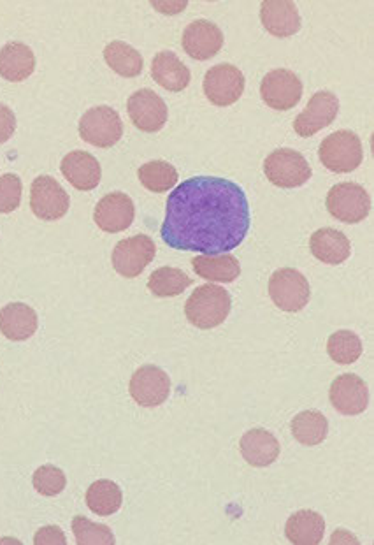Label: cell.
<instances>
[{
  "instance_id": "31",
  "label": "cell",
  "mask_w": 374,
  "mask_h": 545,
  "mask_svg": "<svg viewBox=\"0 0 374 545\" xmlns=\"http://www.w3.org/2000/svg\"><path fill=\"white\" fill-rule=\"evenodd\" d=\"M137 176H139V180L143 183L144 189L152 190V192H157V194L174 189V185L178 183V171L169 162H164V160L146 162L137 171Z\"/></svg>"
},
{
  "instance_id": "28",
  "label": "cell",
  "mask_w": 374,
  "mask_h": 545,
  "mask_svg": "<svg viewBox=\"0 0 374 545\" xmlns=\"http://www.w3.org/2000/svg\"><path fill=\"white\" fill-rule=\"evenodd\" d=\"M104 59L108 66L123 78H136L143 71L141 53L122 41H113L104 48Z\"/></svg>"
},
{
  "instance_id": "17",
  "label": "cell",
  "mask_w": 374,
  "mask_h": 545,
  "mask_svg": "<svg viewBox=\"0 0 374 545\" xmlns=\"http://www.w3.org/2000/svg\"><path fill=\"white\" fill-rule=\"evenodd\" d=\"M181 43L188 57L195 60H209L222 50V30L208 20H195L183 32Z\"/></svg>"
},
{
  "instance_id": "25",
  "label": "cell",
  "mask_w": 374,
  "mask_h": 545,
  "mask_svg": "<svg viewBox=\"0 0 374 545\" xmlns=\"http://www.w3.org/2000/svg\"><path fill=\"white\" fill-rule=\"evenodd\" d=\"M192 268L197 277L222 284H231L241 275L239 261L231 254L197 255L192 259Z\"/></svg>"
},
{
  "instance_id": "34",
  "label": "cell",
  "mask_w": 374,
  "mask_h": 545,
  "mask_svg": "<svg viewBox=\"0 0 374 545\" xmlns=\"http://www.w3.org/2000/svg\"><path fill=\"white\" fill-rule=\"evenodd\" d=\"M32 482H34L37 493L43 496L60 495L64 491L65 486H67L65 473L53 465H44L41 468H37Z\"/></svg>"
},
{
  "instance_id": "14",
  "label": "cell",
  "mask_w": 374,
  "mask_h": 545,
  "mask_svg": "<svg viewBox=\"0 0 374 545\" xmlns=\"http://www.w3.org/2000/svg\"><path fill=\"white\" fill-rule=\"evenodd\" d=\"M339 101L332 92H317L311 97L303 113L294 120V131L301 138H310L336 120Z\"/></svg>"
},
{
  "instance_id": "4",
  "label": "cell",
  "mask_w": 374,
  "mask_h": 545,
  "mask_svg": "<svg viewBox=\"0 0 374 545\" xmlns=\"http://www.w3.org/2000/svg\"><path fill=\"white\" fill-rule=\"evenodd\" d=\"M267 180L280 189L301 187L311 178V168L303 155L290 148L274 150L264 162Z\"/></svg>"
},
{
  "instance_id": "6",
  "label": "cell",
  "mask_w": 374,
  "mask_h": 545,
  "mask_svg": "<svg viewBox=\"0 0 374 545\" xmlns=\"http://www.w3.org/2000/svg\"><path fill=\"white\" fill-rule=\"evenodd\" d=\"M80 136L97 148H111L122 139V118L109 106L88 109L80 120Z\"/></svg>"
},
{
  "instance_id": "22",
  "label": "cell",
  "mask_w": 374,
  "mask_h": 545,
  "mask_svg": "<svg viewBox=\"0 0 374 545\" xmlns=\"http://www.w3.org/2000/svg\"><path fill=\"white\" fill-rule=\"evenodd\" d=\"M310 248L311 254L315 255L318 261L331 264V266L343 264L352 254L350 240L341 231L332 227L318 229L317 233H313Z\"/></svg>"
},
{
  "instance_id": "12",
  "label": "cell",
  "mask_w": 374,
  "mask_h": 545,
  "mask_svg": "<svg viewBox=\"0 0 374 545\" xmlns=\"http://www.w3.org/2000/svg\"><path fill=\"white\" fill-rule=\"evenodd\" d=\"M130 396L144 408L160 407L171 394V380L166 371L153 364L141 366L130 378Z\"/></svg>"
},
{
  "instance_id": "1",
  "label": "cell",
  "mask_w": 374,
  "mask_h": 545,
  "mask_svg": "<svg viewBox=\"0 0 374 545\" xmlns=\"http://www.w3.org/2000/svg\"><path fill=\"white\" fill-rule=\"evenodd\" d=\"M250 224V204L238 183L195 176L171 192L160 236L174 250L229 254L245 241Z\"/></svg>"
},
{
  "instance_id": "37",
  "label": "cell",
  "mask_w": 374,
  "mask_h": 545,
  "mask_svg": "<svg viewBox=\"0 0 374 545\" xmlns=\"http://www.w3.org/2000/svg\"><path fill=\"white\" fill-rule=\"evenodd\" d=\"M34 544L36 545H65L67 540H65L64 531L57 528V526H48V528H43L36 533L34 537Z\"/></svg>"
},
{
  "instance_id": "33",
  "label": "cell",
  "mask_w": 374,
  "mask_h": 545,
  "mask_svg": "<svg viewBox=\"0 0 374 545\" xmlns=\"http://www.w3.org/2000/svg\"><path fill=\"white\" fill-rule=\"evenodd\" d=\"M72 531L80 545H113L116 542L113 531L106 524L92 523L87 517H74Z\"/></svg>"
},
{
  "instance_id": "23",
  "label": "cell",
  "mask_w": 374,
  "mask_h": 545,
  "mask_svg": "<svg viewBox=\"0 0 374 545\" xmlns=\"http://www.w3.org/2000/svg\"><path fill=\"white\" fill-rule=\"evenodd\" d=\"M36 69L34 51L27 44L8 43L0 50V76L11 83H20Z\"/></svg>"
},
{
  "instance_id": "36",
  "label": "cell",
  "mask_w": 374,
  "mask_h": 545,
  "mask_svg": "<svg viewBox=\"0 0 374 545\" xmlns=\"http://www.w3.org/2000/svg\"><path fill=\"white\" fill-rule=\"evenodd\" d=\"M16 131V117L13 109L0 104V145L13 138Z\"/></svg>"
},
{
  "instance_id": "2",
  "label": "cell",
  "mask_w": 374,
  "mask_h": 545,
  "mask_svg": "<svg viewBox=\"0 0 374 545\" xmlns=\"http://www.w3.org/2000/svg\"><path fill=\"white\" fill-rule=\"evenodd\" d=\"M231 294L218 285H199L185 305L188 322L197 329H213L231 313Z\"/></svg>"
},
{
  "instance_id": "19",
  "label": "cell",
  "mask_w": 374,
  "mask_h": 545,
  "mask_svg": "<svg viewBox=\"0 0 374 545\" xmlns=\"http://www.w3.org/2000/svg\"><path fill=\"white\" fill-rule=\"evenodd\" d=\"M260 22L276 37L294 36L301 29V16L290 0H266L260 6Z\"/></svg>"
},
{
  "instance_id": "9",
  "label": "cell",
  "mask_w": 374,
  "mask_h": 545,
  "mask_svg": "<svg viewBox=\"0 0 374 545\" xmlns=\"http://www.w3.org/2000/svg\"><path fill=\"white\" fill-rule=\"evenodd\" d=\"M155 254L157 247L152 238L146 234H137L116 245L113 250V268L122 277L136 278L155 259Z\"/></svg>"
},
{
  "instance_id": "21",
  "label": "cell",
  "mask_w": 374,
  "mask_h": 545,
  "mask_svg": "<svg viewBox=\"0 0 374 545\" xmlns=\"http://www.w3.org/2000/svg\"><path fill=\"white\" fill-rule=\"evenodd\" d=\"M241 454L248 465L264 468L280 456V442L266 429H252L241 438Z\"/></svg>"
},
{
  "instance_id": "24",
  "label": "cell",
  "mask_w": 374,
  "mask_h": 545,
  "mask_svg": "<svg viewBox=\"0 0 374 545\" xmlns=\"http://www.w3.org/2000/svg\"><path fill=\"white\" fill-rule=\"evenodd\" d=\"M152 78L169 92H183L190 85V69L173 51H160L152 62Z\"/></svg>"
},
{
  "instance_id": "18",
  "label": "cell",
  "mask_w": 374,
  "mask_h": 545,
  "mask_svg": "<svg viewBox=\"0 0 374 545\" xmlns=\"http://www.w3.org/2000/svg\"><path fill=\"white\" fill-rule=\"evenodd\" d=\"M60 169L65 180L71 183L74 189L87 192V190H94L101 182V164L92 153L81 152V150L67 153L60 164Z\"/></svg>"
},
{
  "instance_id": "26",
  "label": "cell",
  "mask_w": 374,
  "mask_h": 545,
  "mask_svg": "<svg viewBox=\"0 0 374 545\" xmlns=\"http://www.w3.org/2000/svg\"><path fill=\"white\" fill-rule=\"evenodd\" d=\"M324 517L313 510H301L290 517L285 535L295 545H317L324 540Z\"/></svg>"
},
{
  "instance_id": "10",
  "label": "cell",
  "mask_w": 374,
  "mask_h": 545,
  "mask_svg": "<svg viewBox=\"0 0 374 545\" xmlns=\"http://www.w3.org/2000/svg\"><path fill=\"white\" fill-rule=\"evenodd\" d=\"M202 88L211 104L231 106L245 92V76L236 66L220 64L209 69L204 76Z\"/></svg>"
},
{
  "instance_id": "15",
  "label": "cell",
  "mask_w": 374,
  "mask_h": 545,
  "mask_svg": "<svg viewBox=\"0 0 374 545\" xmlns=\"http://www.w3.org/2000/svg\"><path fill=\"white\" fill-rule=\"evenodd\" d=\"M136 217V208L127 194L113 192L102 197L94 211L95 224L104 233H122L129 229Z\"/></svg>"
},
{
  "instance_id": "29",
  "label": "cell",
  "mask_w": 374,
  "mask_h": 545,
  "mask_svg": "<svg viewBox=\"0 0 374 545\" xmlns=\"http://www.w3.org/2000/svg\"><path fill=\"white\" fill-rule=\"evenodd\" d=\"M123 503L122 489L113 480H97L88 487L87 505L97 516H113Z\"/></svg>"
},
{
  "instance_id": "35",
  "label": "cell",
  "mask_w": 374,
  "mask_h": 545,
  "mask_svg": "<svg viewBox=\"0 0 374 545\" xmlns=\"http://www.w3.org/2000/svg\"><path fill=\"white\" fill-rule=\"evenodd\" d=\"M22 203V180L13 173L0 176V213H13Z\"/></svg>"
},
{
  "instance_id": "20",
  "label": "cell",
  "mask_w": 374,
  "mask_h": 545,
  "mask_svg": "<svg viewBox=\"0 0 374 545\" xmlns=\"http://www.w3.org/2000/svg\"><path fill=\"white\" fill-rule=\"evenodd\" d=\"M39 320L34 308L25 303H9L0 310V333L11 342H25L36 335Z\"/></svg>"
},
{
  "instance_id": "11",
  "label": "cell",
  "mask_w": 374,
  "mask_h": 545,
  "mask_svg": "<svg viewBox=\"0 0 374 545\" xmlns=\"http://www.w3.org/2000/svg\"><path fill=\"white\" fill-rule=\"evenodd\" d=\"M71 199L62 185L51 176H39L30 189V208L41 220H60L67 215Z\"/></svg>"
},
{
  "instance_id": "5",
  "label": "cell",
  "mask_w": 374,
  "mask_h": 545,
  "mask_svg": "<svg viewBox=\"0 0 374 545\" xmlns=\"http://www.w3.org/2000/svg\"><path fill=\"white\" fill-rule=\"evenodd\" d=\"M310 294L308 280L297 269H278L269 280V296L283 312H301L308 305Z\"/></svg>"
},
{
  "instance_id": "27",
  "label": "cell",
  "mask_w": 374,
  "mask_h": 545,
  "mask_svg": "<svg viewBox=\"0 0 374 545\" xmlns=\"http://www.w3.org/2000/svg\"><path fill=\"white\" fill-rule=\"evenodd\" d=\"M327 433L329 422L318 410H304L301 414L295 415L292 421V435L299 444L315 447L324 442Z\"/></svg>"
},
{
  "instance_id": "13",
  "label": "cell",
  "mask_w": 374,
  "mask_h": 545,
  "mask_svg": "<svg viewBox=\"0 0 374 545\" xmlns=\"http://www.w3.org/2000/svg\"><path fill=\"white\" fill-rule=\"evenodd\" d=\"M127 109L132 124L141 132H159L166 125V102L153 90L143 88L130 95Z\"/></svg>"
},
{
  "instance_id": "8",
  "label": "cell",
  "mask_w": 374,
  "mask_h": 545,
  "mask_svg": "<svg viewBox=\"0 0 374 545\" xmlns=\"http://www.w3.org/2000/svg\"><path fill=\"white\" fill-rule=\"evenodd\" d=\"M260 97L269 108L288 111L303 97V81L288 69H274L260 83Z\"/></svg>"
},
{
  "instance_id": "32",
  "label": "cell",
  "mask_w": 374,
  "mask_h": 545,
  "mask_svg": "<svg viewBox=\"0 0 374 545\" xmlns=\"http://www.w3.org/2000/svg\"><path fill=\"white\" fill-rule=\"evenodd\" d=\"M327 352L338 364H352L362 356V342L352 331H338L329 338Z\"/></svg>"
},
{
  "instance_id": "3",
  "label": "cell",
  "mask_w": 374,
  "mask_h": 545,
  "mask_svg": "<svg viewBox=\"0 0 374 545\" xmlns=\"http://www.w3.org/2000/svg\"><path fill=\"white\" fill-rule=\"evenodd\" d=\"M320 162L332 173H352L364 159L359 136L352 131L332 132L322 141Z\"/></svg>"
},
{
  "instance_id": "30",
  "label": "cell",
  "mask_w": 374,
  "mask_h": 545,
  "mask_svg": "<svg viewBox=\"0 0 374 545\" xmlns=\"http://www.w3.org/2000/svg\"><path fill=\"white\" fill-rule=\"evenodd\" d=\"M192 285V278L178 268H159L148 278V289L157 298H174L187 291Z\"/></svg>"
},
{
  "instance_id": "16",
  "label": "cell",
  "mask_w": 374,
  "mask_h": 545,
  "mask_svg": "<svg viewBox=\"0 0 374 545\" xmlns=\"http://www.w3.org/2000/svg\"><path fill=\"white\" fill-rule=\"evenodd\" d=\"M332 407L343 415H359L366 410L369 405V391H367L366 382L353 373L339 375L332 382L331 391H329Z\"/></svg>"
},
{
  "instance_id": "7",
  "label": "cell",
  "mask_w": 374,
  "mask_h": 545,
  "mask_svg": "<svg viewBox=\"0 0 374 545\" xmlns=\"http://www.w3.org/2000/svg\"><path fill=\"white\" fill-rule=\"evenodd\" d=\"M327 210L345 224H359L371 211V197L359 183H339L327 194Z\"/></svg>"
}]
</instances>
